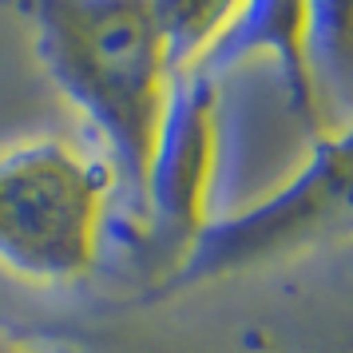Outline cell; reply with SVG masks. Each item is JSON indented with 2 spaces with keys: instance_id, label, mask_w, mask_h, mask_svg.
<instances>
[{
  "instance_id": "cell-1",
  "label": "cell",
  "mask_w": 353,
  "mask_h": 353,
  "mask_svg": "<svg viewBox=\"0 0 353 353\" xmlns=\"http://www.w3.org/2000/svg\"><path fill=\"white\" fill-rule=\"evenodd\" d=\"M32 24L48 76L88 123V139L108 155L139 214L175 80L147 0H32Z\"/></svg>"
},
{
  "instance_id": "cell-5",
  "label": "cell",
  "mask_w": 353,
  "mask_h": 353,
  "mask_svg": "<svg viewBox=\"0 0 353 353\" xmlns=\"http://www.w3.org/2000/svg\"><path fill=\"white\" fill-rule=\"evenodd\" d=\"M250 56H270L282 68V80L290 88V103L302 115V123L321 135V115L310 83V60H305V0H246L230 28L219 36V44L207 52L199 72L223 76Z\"/></svg>"
},
{
  "instance_id": "cell-2",
  "label": "cell",
  "mask_w": 353,
  "mask_h": 353,
  "mask_svg": "<svg viewBox=\"0 0 353 353\" xmlns=\"http://www.w3.org/2000/svg\"><path fill=\"white\" fill-rule=\"evenodd\" d=\"M119 175L92 139L40 135L0 151V266L24 282H80L99 262Z\"/></svg>"
},
{
  "instance_id": "cell-8",
  "label": "cell",
  "mask_w": 353,
  "mask_h": 353,
  "mask_svg": "<svg viewBox=\"0 0 353 353\" xmlns=\"http://www.w3.org/2000/svg\"><path fill=\"white\" fill-rule=\"evenodd\" d=\"M0 353H56V350L40 345V341H28V337H20V334L0 330Z\"/></svg>"
},
{
  "instance_id": "cell-6",
  "label": "cell",
  "mask_w": 353,
  "mask_h": 353,
  "mask_svg": "<svg viewBox=\"0 0 353 353\" xmlns=\"http://www.w3.org/2000/svg\"><path fill=\"white\" fill-rule=\"evenodd\" d=\"M305 60L321 135L353 128V0H305Z\"/></svg>"
},
{
  "instance_id": "cell-3",
  "label": "cell",
  "mask_w": 353,
  "mask_h": 353,
  "mask_svg": "<svg viewBox=\"0 0 353 353\" xmlns=\"http://www.w3.org/2000/svg\"><path fill=\"white\" fill-rule=\"evenodd\" d=\"M353 223V128L318 135L302 171L239 214L210 219L179 258L171 286H194L282 258Z\"/></svg>"
},
{
  "instance_id": "cell-7",
  "label": "cell",
  "mask_w": 353,
  "mask_h": 353,
  "mask_svg": "<svg viewBox=\"0 0 353 353\" xmlns=\"http://www.w3.org/2000/svg\"><path fill=\"white\" fill-rule=\"evenodd\" d=\"M246 0H147L171 76L194 72Z\"/></svg>"
},
{
  "instance_id": "cell-4",
  "label": "cell",
  "mask_w": 353,
  "mask_h": 353,
  "mask_svg": "<svg viewBox=\"0 0 353 353\" xmlns=\"http://www.w3.org/2000/svg\"><path fill=\"white\" fill-rule=\"evenodd\" d=\"M219 171V80L183 72L171 80L155 151L147 163L139 219L187 254L210 223V187Z\"/></svg>"
}]
</instances>
